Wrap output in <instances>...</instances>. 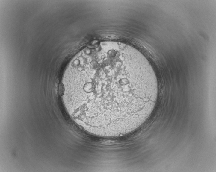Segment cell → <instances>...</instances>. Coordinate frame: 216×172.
<instances>
[{
    "label": "cell",
    "instance_id": "obj_1",
    "mask_svg": "<svg viewBox=\"0 0 216 172\" xmlns=\"http://www.w3.org/2000/svg\"><path fill=\"white\" fill-rule=\"evenodd\" d=\"M95 84L92 82H88L85 84L83 86V89L86 94L92 93L95 90Z\"/></svg>",
    "mask_w": 216,
    "mask_h": 172
}]
</instances>
